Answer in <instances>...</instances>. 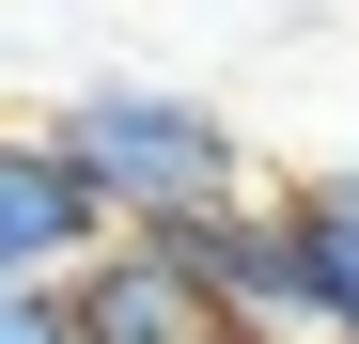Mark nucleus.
Masks as SVG:
<instances>
[{
    "label": "nucleus",
    "instance_id": "f257e3e1",
    "mask_svg": "<svg viewBox=\"0 0 359 344\" xmlns=\"http://www.w3.org/2000/svg\"><path fill=\"white\" fill-rule=\"evenodd\" d=\"M47 141L109 188V219H126V235H188V219L250 204L234 126H219L203 94H172V79H79L63 110H47Z\"/></svg>",
    "mask_w": 359,
    "mask_h": 344
},
{
    "label": "nucleus",
    "instance_id": "f03ea898",
    "mask_svg": "<svg viewBox=\"0 0 359 344\" xmlns=\"http://www.w3.org/2000/svg\"><path fill=\"white\" fill-rule=\"evenodd\" d=\"M63 329H79V344H266L172 235H109V251L63 282Z\"/></svg>",
    "mask_w": 359,
    "mask_h": 344
},
{
    "label": "nucleus",
    "instance_id": "7ed1b4c3",
    "mask_svg": "<svg viewBox=\"0 0 359 344\" xmlns=\"http://www.w3.org/2000/svg\"><path fill=\"white\" fill-rule=\"evenodd\" d=\"M126 235L109 219V188L47 141V126H0V282H32V298H63V282Z\"/></svg>",
    "mask_w": 359,
    "mask_h": 344
},
{
    "label": "nucleus",
    "instance_id": "20e7f679",
    "mask_svg": "<svg viewBox=\"0 0 359 344\" xmlns=\"http://www.w3.org/2000/svg\"><path fill=\"white\" fill-rule=\"evenodd\" d=\"M172 251H188V266H203V282H219V298L250 313L266 344H281V329H313V266H297V204H219V219H188Z\"/></svg>",
    "mask_w": 359,
    "mask_h": 344
},
{
    "label": "nucleus",
    "instance_id": "39448f33",
    "mask_svg": "<svg viewBox=\"0 0 359 344\" xmlns=\"http://www.w3.org/2000/svg\"><path fill=\"white\" fill-rule=\"evenodd\" d=\"M281 204H297V266H313V329L359 344V172H313Z\"/></svg>",
    "mask_w": 359,
    "mask_h": 344
},
{
    "label": "nucleus",
    "instance_id": "423d86ee",
    "mask_svg": "<svg viewBox=\"0 0 359 344\" xmlns=\"http://www.w3.org/2000/svg\"><path fill=\"white\" fill-rule=\"evenodd\" d=\"M0 344H79V329H63V298H32V282H0Z\"/></svg>",
    "mask_w": 359,
    "mask_h": 344
}]
</instances>
